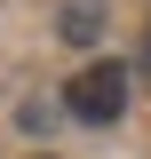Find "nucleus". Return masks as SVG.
Listing matches in <instances>:
<instances>
[{
    "instance_id": "obj_1",
    "label": "nucleus",
    "mask_w": 151,
    "mask_h": 159,
    "mask_svg": "<svg viewBox=\"0 0 151 159\" xmlns=\"http://www.w3.org/2000/svg\"><path fill=\"white\" fill-rule=\"evenodd\" d=\"M64 111L80 119V127H112L119 111H127V64L119 56H95L72 72V88H64Z\"/></svg>"
},
{
    "instance_id": "obj_2",
    "label": "nucleus",
    "mask_w": 151,
    "mask_h": 159,
    "mask_svg": "<svg viewBox=\"0 0 151 159\" xmlns=\"http://www.w3.org/2000/svg\"><path fill=\"white\" fill-rule=\"evenodd\" d=\"M56 32L72 40V48H95V40H103V0H64Z\"/></svg>"
},
{
    "instance_id": "obj_3",
    "label": "nucleus",
    "mask_w": 151,
    "mask_h": 159,
    "mask_svg": "<svg viewBox=\"0 0 151 159\" xmlns=\"http://www.w3.org/2000/svg\"><path fill=\"white\" fill-rule=\"evenodd\" d=\"M40 159H48V151H40Z\"/></svg>"
}]
</instances>
